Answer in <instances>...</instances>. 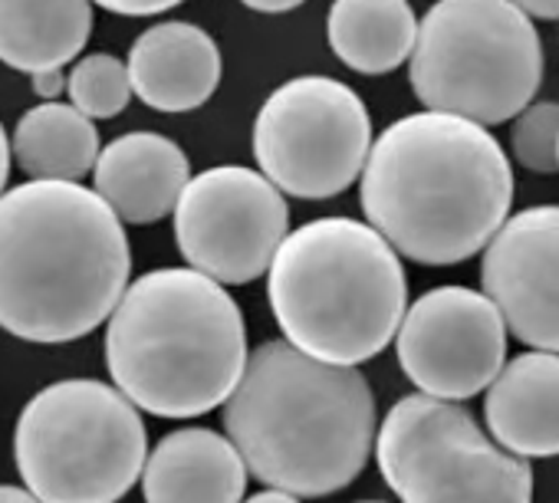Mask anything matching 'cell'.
Returning <instances> with one entry per match:
<instances>
[{
  "label": "cell",
  "mask_w": 559,
  "mask_h": 503,
  "mask_svg": "<svg viewBox=\"0 0 559 503\" xmlns=\"http://www.w3.org/2000/svg\"><path fill=\"white\" fill-rule=\"evenodd\" d=\"M145 454L139 408L99 379L40 388L14 431L21 480L44 503H119L139 483Z\"/></svg>",
  "instance_id": "52a82bcc"
},
{
  "label": "cell",
  "mask_w": 559,
  "mask_h": 503,
  "mask_svg": "<svg viewBox=\"0 0 559 503\" xmlns=\"http://www.w3.org/2000/svg\"><path fill=\"white\" fill-rule=\"evenodd\" d=\"M556 171H559V165H556Z\"/></svg>",
  "instance_id": "f546056e"
},
{
  "label": "cell",
  "mask_w": 559,
  "mask_h": 503,
  "mask_svg": "<svg viewBox=\"0 0 559 503\" xmlns=\"http://www.w3.org/2000/svg\"><path fill=\"white\" fill-rule=\"evenodd\" d=\"M395 356L418 392L467 402L507 362V326L480 290L435 287L405 307L395 330Z\"/></svg>",
  "instance_id": "8fae6325"
},
{
  "label": "cell",
  "mask_w": 559,
  "mask_h": 503,
  "mask_svg": "<svg viewBox=\"0 0 559 503\" xmlns=\"http://www.w3.org/2000/svg\"><path fill=\"white\" fill-rule=\"evenodd\" d=\"M359 503H382V500H359Z\"/></svg>",
  "instance_id": "f1b7e54d"
},
{
  "label": "cell",
  "mask_w": 559,
  "mask_h": 503,
  "mask_svg": "<svg viewBox=\"0 0 559 503\" xmlns=\"http://www.w3.org/2000/svg\"><path fill=\"white\" fill-rule=\"evenodd\" d=\"M418 17L408 0H333L326 37L333 53L362 76H382L408 63Z\"/></svg>",
  "instance_id": "ac0fdd59"
},
{
  "label": "cell",
  "mask_w": 559,
  "mask_h": 503,
  "mask_svg": "<svg viewBox=\"0 0 559 503\" xmlns=\"http://www.w3.org/2000/svg\"><path fill=\"white\" fill-rule=\"evenodd\" d=\"M93 34V0H0V63L21 73L63 70Z\"/></svg>",
  "instance_id": "e0dca14e"
},
{
  "label": "cell",
  "mask_w": 559,
  "mask_h": 503,
  "mask_svg": "<svg viewBox=\"0 0 559 503\" xmlns=\"http://www.w3.org/2000/svg\"><path fill=\"white\" fill-rule=\"evenodd\" d=\"M103 11H112V14H122V17H155L162 11H171L178 8L181 0H93Z\"/></svg>",
  "instance_id": "7402d4cb"
},
{
  "label": "cell",
  "mask_w": 559,
  "mask_h": 503,
  "mask_svg": "<svg viewBox=\"0 0 559 503\" xmlns=\"http://www.w3.org/2000/svg\"><path fill=\"white\" fill-rule=\"evenodd\" d=\"M31 83H34V93L47 103H53V99H60V93H67L63 70H37V73H31Z\"/></svg>",
  "instance_id": "603a6c76"
},
{
  "label": "cell",
  "mask_w": 559,
  "mask_h": 503,
  "mask_svg": "<svg viewBox=\"0 0 559 503\" xmlns=\"http://www.w3.org/2000/svg\"><path fill=\"white\" fill-rule=\"evenodd\" d=\"M359 201L399 258L454 267L487 247L513 204V165L490 129L421 109L372 139Z\"/></svg>",
  "instance_id": "6da1fadb"
},
{
  "label": "cell",
  "mask_w": 559,
  "mask_h": 503,
  "mask_svg": "<svg viewBox=\"0 0 559 503\" xmlns=\"http://www.w3.org/2000/svg\"><path fill=\"white\" fill-rule=\"evenodd\" d=\"M171 214L188 267L227 287L263 277L290 233L284 191L243 165H217L188 178Z\"/></svg>",
  "instance_id": "30bf717a"
},
{
  "label": "cell",
  "mask_w": 559,
  "mask_h": 503,
  "mask_svg": "<svg viewBox=\"0 0 559 503\" xmlns=\"http://www.w3.org/2000/svg\"><path fill=\"white\" fill-rule=\"evenodd\" d=\"M224 431L260 483L330 496L372 457L376 395L356 366L270 339L247 352L243 375L224 402Z\"/></svg>",
  "instance_id": "3957f363"
},
{
  "label": "cell",
  "mask_w": 559,
  "mask_h": 503,
  "mask_svg": "<svg viewBox=\"0 0 559 503\" xmlns=\"http://www.w3.org/2000/svg\"><path fill=\"white\" fill-rule=\"evenodd\" d=\"M480 294L510 336L559 352V204L507 214L480 250Z\"/></svg>",
  "instance_id": "7c38bea8"
},
{
  "label": "cell",
  "mask_w": 559,
  "mask_h": 503,
  "mask_svg": "<svg viewBox=\"0 0 559 503\" xmlns=\"http://www.w3.org/2000/svg\"><path fill=\"white\" fill-rule=\"evenodd\" d=\"M266 300L300 352L359 366L385 352L408 307L395 247L353 217H320L280 240L266 267Z\"/></svg>",
  "instance_id": "5b68a950"
},
{
  "label": "cell",
  "mask_w": 559,
  "mask_h": 503,
  "mask_svg": "<svg viewBox=\"0 0 559 503\" xmlns=\"http://www.w3.org/2000/svg\"><path fill=\"white\" fill-rule=\"evenodd\" d=\"M99 155V132L90 116L60 99L27 109L11 139V158L27 178L83 181L93 175Z\"/></svg>",
  "instance_id": "d6986e66"
},
{
  "label": "cell",
  "mask_w": 559,
  "mask_h": 503,
  "mask_svg": "<svg viewBox=\"0 0 559 503\" xmlns=\"http://www.w3.org/2000/svg\"><path fill=\"white\" fill-rule=\"evenodd\" d=\"M543 70V40L513 0H435L408 57V80L425 109L484 129L533 103Z\"/></svg>",
  "instance_id": "8992f818"
},
{
  "label": "cell",
  "mask_w": 559,
  "mask_h": 503,
  "mask_svg": "<svg viewBox=\"0 0 559 503\" xmlns=\"http://www.w3.org/2000/svg\"><path fill=\"white\" fill-rule=\"evenodd\" d=\"M376 460L402 503H533L530 460L503 451L461 402L425 392L389 408Z\"/></svg>",
  "instance_id": "ba28073f"
},
{
  "label": "cell",
  "mask_w": 559,
  "mask_h": 503,
  "mask_svg": "<svg viewBox=\"0 0 559 503\" xmlns=\"http://www.w3.org/2000/svg\"><path fill=\"white\" fill-rule=\"evenodd\" d=\"M132 96L155 112L201 109L221 86V50L207 31L188 21L148 27L126 60Z\"/></svg>",
  "instance_id": "4fadbf2b"
},
{
  "label": "cell",
  "mask_w": 559,
  "mask_h": 503,
  "mask_svg": "<svg viewBox=\"0 0 559 503\" xmlns=\"http://www.w3.org/2000/svg\"><path fill=\"white\" fill-rule=\"evenodd\" d=\"M490 438L516 457H559V352H520L484 388Z\"/></svg>",
  "instance_id": "9a60e30c"
},
{
  "label": "cell",
  "mask_w": 559,
  "mask_h": 503,
  "mask_svg": "<svg viewBox=\"0 0 559 503\" xmlns=\"http://www.w3.org/2000/svg\"><path fill=\"white\" fill-rule=\"evenodd\" d=\"M247 366V330L224 284L162 267L129 284L109 313L112 385L158 418H198L227 402Z\"/></svg>",
  "instance_id": "277c9868"
},
{
  "label": "cell",
  "mask_w": 559,
  "mask_h": 503,
  "mask_svg": "<svg viewBox=\"0 0 559 503\" xmlns=\"http://www.w3.org/2000/svg\"><path fill=\"white\" fill-rule=\"evenodd\" d=\"M8 178H11V139H8L4 125H0V194L8 188Z\"/></svg>",
  "instance_id": "83f0119b"
},
{
  "label": "cell",
  "mask_w": 559,
  "mask_h": 503,
  "mask_svg": "<svg viewBox=\"0 0 559 503\" xmlns=\"http://www.w3.org/2000/svg\"><path fill=\"white\" fill-rule=\"evenodd\" d=\"M122 220L80 181L31 178L0 194V330L60 346L90 336L129 287Z\"/></svg>",
  "instance_id": "7a4b0ae2"
},
{
  "label": "cell",
  "mask_w": 559,
  "mask_h": 503,
  "mask_svg": "<svg viewBox=\"0 0 559 503\" xmlns=\"http://www.w3.org/2000/svg\"><path fill=\"white\" fill-rule=\"evenodd\" d=\"M0 503H44V500H40V496H34L27 487L0 483Z\"/></svg>",
  "instance_id": "4316f807"
},
{
  "label": "cell",
  "mask_w": 559,
  "mask_h": 503,
  "mask_svg": "<svg viewBox=\"0 0 559 503\" xmlns=\"http://www.w3.org/2000/svg\"><path fill=\"white\" fill-rule=\"evenodd\" d=\"M372 119L359 93L333 76H297L276 86L253 119L260 175L284 194L326 201L366 165Z\"/></svg>",
  "instance_id": "9c48e42d"
},
{
  "label": "cell",
  "mask_w": 559,
  "mask_h": 503,
  "mask_svg": "<svg viewBox=\"0 0 559 503\" xmlns=\"http://www.w3.org/2000/svg\"><path fill=\"white\" fill-rule=\"evenodd\" d=\"M67 93L73 106L90 119H116L132 99L129 70L112 53H93L73 63L67 76Z\"/></svg>",
  "instance_id": "ffe728a7"
},
{
  "label": "cell",
  "mask_w": 559,
  "mask_h": 503,
  "mask_svg": "<svg viewBox=\"0 0 559 503\" xmlns=\"http://www.w3.org/2000/svg\"><path fill=\"white\" fill-rule=\"evenodd\" d=\"M530 21H559V0H513Z\"/></svg>",
  "instance_id": "cb8c5ba5"
},
{
  "label": "cell",
  "mask_w": 559,
  "mask_h": 503,
  "mask_svg": "<svg viewBox=\"0 0 559 503\" xmlns=\"http://www.w3.org/2000/svg\"><path fill=\"white\" fill-rule=\"evenodd\" d=\"M243 8L257 11V14H287V11H297L307 0H240Z\"/></svg>",
  "instance_id": "d4e9b609"
},
{
  "label": "cell",
  "mask_w": 559,
  "mask_h": 503,
  "mask_svg": "<svg viewBox=\"0 0 559 503\" xmlns=\"http://www.w3.org/2000/svg\"><path fill=\"white\" fill-rule=\"evenodd\" d=\"M188 178V155L158 132H126L99 148L93 165V191L122 224L139 227L168 217Z\"/></svg>",
  "instance_id": "5bb4252c"
},
{
  "label": "cell",
  "mask_w": 559,
  "mask_h": 503,
  "mask_svg": "<svg viewBox=\"0 0 559 503\" xmlns=\"http://www.w3.org/2000/svg\"><path fill=\"white\" fill-rule=\"evenodd\" d=\"M510 155L533 175H552L559 165V103H526L510 122Z\"/></svg>",
  "instance_id": "44dd1931"
},
{
  "label": "cell",
  "mask_w": 559,
  "mask_h": 503,
  "mask_svg": "<svg viewBox=\"0 0 559 503\" xmlns=\"http://www.w3.org/2000/svg\"><path fill=\"white\" fill-rule=\"evenodd\" d=\"M243 503H300V496L290 490H280V487H263L260 493L247 496Z\"/></svg>",
  "instance_id": "484cf974"
},
{
  "label": "cell",
  "mask_w": 559,
  "mask_h": 503,
  "mask_svg": "<svg viewBox=\"0 0 559 503\" xmlns=\"http://www.w3.org/2000/svg\"><path fill=\"white\" fill-rule=\"evenodd\" d=\"M139 480L145 503H240L247 464L227 434L178 428L145 454Z\"/></svg>",
  "instance_id": "2e32d148"
}]
</instances>
